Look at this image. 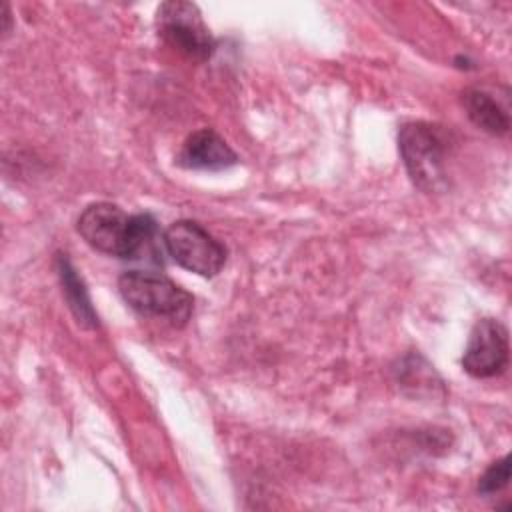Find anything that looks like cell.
<instances>
[{
	"mask_svg": "<svg viewBox=\"0 0 512 512\" xmlns=\"http://www.w3.org/2000/svg\"><path fill=\"white\" fill-rule=\"evenodd\" d=\"M76 230L94 250L132 260L152 246L158 228L150 214H126L112 202H94L78 216Z\"/></svg>",
	"mask_w": 512,
	"mask_h": 512,
	"instance_id": "obj_1",
	"label": "cell"
},
{
	"mask_svg": "<svg viewBox=\"0 0 512 512\" xmlns=\"http://www.w3.org/2000/svg\"><path fill=\"white\" fill-rule=\"evenodd\" d=\"M398 150L414 186L422 192L448 188L450 132L432 122H408L398 132Z\"/></svg>",
	"mask_w": 512,
	"mask_h": 512,
	"instance_id": "obj_2",
	"label": "cell"
},
{
	"mask_svg": "<svg viewBox=\"0 0 512 512\" xmlns=\"http://www.w3.org/2000/svg\"><path fill=\"white\" fill-rule=\"evenodd\" d=\"M118 292L138 314L164 318L174 326H184L194 308L192 294L162 274L124 272L118 278Z\"/></svg>",
	"mask_w": 512,
	"mask_h": 512,
	"instance_id": "obj_3",
	"label": "cell"
},
{
	"mask_svg": "<svg viewBox=\"0 0 512 512\" xmlns=\"http://www.w3.org/2000/svg\"><path fill=\"white\" fill-rule=\"evenodd\" d=\"M166 252L172 260L204 278L216 276L226 262V248L204 226L194 220L172 222L162 236Z\"/></svg>",
	"mask_w": 512,
	"mask_h": 512,
	"instance_id": "obj_4",
	"label": "cell"
},
{
	"mask_svg": "<svg viewBox=\"0 0 512 512\" xmlns=\"http://www.w3.org/2000/svg\"><path fill=\"white\" fill-rule=\"evenodd\" d=\"M158 34L162 40L192 60H208L214 52V38L192 2L170 0L158 8Z\"/></svg>",
	"mask_w": 512,
	"mask_h": 512,
	"instance_id": "obj_5",
	"label": "cell"
},
{
	"mask_svg": "<svg viewBox=\"0 0 512 512\" xmlns=\"http://www.w3.org/2000/svg\"><path fill=\"white\" fill-rule=\"evenodd\" d=\"M508 358L510 344L506 326L494 318L478 320L462 356L464 372L472 378H492L506 370Z\"/></svg>",
	"mask_w": 512,
	"mask_h": 512,
	"instance_id": "obj_6",
	"label": "cell"
},
{
	"mask_svg": "<svg viewBox=\"0 0 512 512\" xmlns=\"http://www.w3.org/2000/svg\"><path fill=\"white\" fill-rule=\"evenodd\" d=\"M236 162L238 154L212 128L192 132L178 152V164L190 170H224Z\"/></svg>",
	"mask_w": 512,
	"mask_h": 512,
	"instance_id": "obj_7",
	"label": "cell"
},
{
	"mask_svg": "<svg viewBox=\"0 0 512 512\" xmlns=\"http://www.w3.org/2000/svg\"><path fill=\"white\" fill-rule=\"evenodd\" d=\"M462 106L468 118L484 132L504 136L510 130L508 108L502 106L490 92L482 88H468L462 92Z\"/></svg>",
	"mask_w": 512,
	"mask_h": 512,
	"instance_id": "obj_8",
	"label": "cell"
},
{
	"mask_svg": "<svg viewBox=\"0 0 512 512\" xmlns=\"http://www.w3.org/2000/svg\"><path fill=\"white\" fill-rule=\"evenodd\" d=\"M56 272H58V278H60L62 294H64V298L68 302L70 312L78 320V324L84 326V328H96L98 326V314H96V310L92 306V300L88 296L86 284L78 276L76 268L66 258V254H58L56 256Z\"/></svg>",
	"mask_w": 512,
	"mask_h": 512,
	"instance_id": "obj_9",
	"label": "cell"
},
{
	"mask_svg": "<svg viewBox=\"0 0 512 512\" xmlns=\"http://www.w3.org/2000/svg\"><path fill=\"white\" fill-rule=\"evenodd\" d=\"M510 480V456H502L500 460L492 462L484 474L478 478V492L484 496L496 494L508 486Z\"/></svg>",
	"mask_w": 512,
	"mask_h": 512,
	"instance_id": "obj_10",
	"label": "cell"
}]
</instances>
